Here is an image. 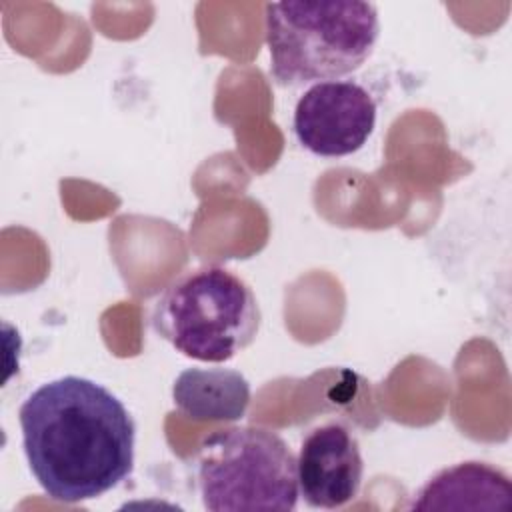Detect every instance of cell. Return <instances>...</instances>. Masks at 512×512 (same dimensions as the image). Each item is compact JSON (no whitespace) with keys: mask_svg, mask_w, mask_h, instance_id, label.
Segmentation results:
<instances>
[{"mask_svg":"<svg viewBox=\"0 0 512 512\" xmlns=\"http://www.w3.org/2000/svg\"><path fill=\"white\" fill-rule=\"evenodd\" d=\"M18 420L30 472L54 500L98 498L132 472L136 424L94 380L62 376L38 386Z\"/></svg>","mask_w":512,"mask_h":512,"instance_id":"6da1fadb","label":"cell"},{"mask_svg":"<svg viewBox=\"0 0 512 512\" xmlns=\"http://www.w3.org/2000/svg\"><path fill=\"white\" fill-rule=\"evenodd\" d=\"M380 36L370 2H270L266 44L270 74L280 86L328 82L356 72Z\"/></svg>","mask_w":512,"mask_h":512,"instance_id":"7a4b0ae2","label":"cell"},{"mask_svg":"<svg viewBox=\"0 0 512 512\" xmlns=\"http://www.w3.org/2000/svg\"><path fill=\"white\" fill-rule=\"evenodd\" d=\"M154 332L180 354L226 362L258 336L262 312L252 288L224 266H200L174 278L154 302Z\"/></svg>","mask_w":512,"mask_h":512,"instance_id":"3957f363","label":"cell"},{"mask_svg":"<svg viewBox=\"0 0 512 512\" xmlns=\"http://www.w3.org/2000/svg\"><path fill=\"white\" fill-rule=\"evenodd\" d=\"M198 488L212 512H288L300 496L296 456L276 432L260 426L218 430L200 446Z\"/></svg>","mask_w":512,"mask_h":512,"instance_id":"277c9868","label":"cell"},{"mask_svg":"<svg viewBox=\"0 0 512 512\" xmlns=\"http://www.w3.org/2000/svg\"><path fill=\"white\" fill-rule=\"evenodd\" d=\"M292 124L308 152L324 158L348 156L374 132L376 102L358 82H316L296 102Z\"/></svg>","mask_w":512,"mask_h":512,"instance_id":"5b68a950","label":"cell"},{"mask_svg":"<svg viewBox=\"0 0 512 512\" xmlns=\"http://www.w3.org/2000/svg\"><path fill=\"white\" fill-rule=\"evenodd\" d=\"M298 492L312 508H342L358 496L364 476L360 444L350 428L326 422L312 428L296 458Z\"/></svg>","mask_w":512,"mask_h":512,"instance_id":"8992f818","label":"cell"},{"mask_svg":"<svg viewBox=\"0 0 512 512\" xmlns=\"http://www.w3.org/2000/svg\"><path fill=\"white\" fill-rule=\"evenodd\" d=\"M512 484L500 468L468 460L434 474L416 494L410 510H510Z\"/></svg>","mask_w":512,"mask_h":512,"instance_id":"52a82bcc","label":"cell"},{"mask_svg":"<svg viewBox=\"0 0 512 512\" xmlns=\"http://www.w3.org/2000/svg\"><path fill=\"white\" fill-rule=\"evenodd\" d=\"M174 406L202 422L240 420L250 404V384L230 368H186L172 384Z\"/></svg>","mask_w":512,"mask_h":512,"instance_id":"ba28073f","label":"cell"}]
</instances>
